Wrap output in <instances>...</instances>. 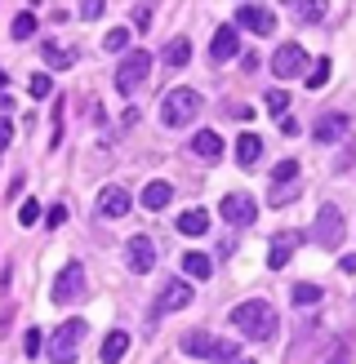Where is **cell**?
I'll use <instances>...</instances> for the list:
<instances>
[{
  "instance_id": "6da1fadb",
  "label": "cell",
  "mask_w": 356,
  "mask_h": 364,
  "mask_svg": "<svg viewBox=\"0 0 356 364\" xmlns=\"http://www.w3.org/2000/svg\"><path fill=\"white\" fill-rule=\"evenodd\" d=\"M231 324H236L249 342H272V338H276V306L263 302V298L241 302L236 311H231Z\"/></svg>"
},
{
  "instance_id": "7a4b0ae2",
  "label": "cell",
  "mask_w": 356,
  "mask_h": 364,
  "mask_svg": "<svg viewBox=\"0 0 356 364\" xmlns=\"http://www.w3.org/2000/svg\"><path fill=\"white\" fill-rule=\"evenodd\" d=\"M196 116H201V94L196 89H169L165 102H160V120L169 129H187Z\"/></svg>"
},
{
  "instance_id": "3957f363",
  "label": "cell",
  "mask_w": 356,
  "mask_h": 364,
  "mask_svg": "<svg viewBox=\"0 0 356 364\" xmlns=\"http://www.w3.org/2000/svg\"><path fill=\"white\" fill-rule=\"evenodd\" d=\"M147 76H152V53L134 49V53H125L120 67H116V89L120 94H138V89L147 85Z\"/></svg>"
},
{
  "instance_id": "277c9868",
  "label": "cell",
  "mask_w": 356,
  "mask_h": 364,
  "mask_svg": "<svg viewBox=\"0 0 356 364\" xmlns=\"http://www.w3.org/2000/svg\"><path fill=\"white\" fill-rule=\"evenodd\" d=\"M85 333H89L85 320H63L58 333H53V342H49V360L53 364H71L76 351H80V342H85Z\"/></svg>"
},
{
  "instance_id": "5b68a950",
  "label": "cell",
  "mask_w": 356,
  "mask_h": 364,
  "mask_svg": "<svg viewBox=\"0 0 356 364\" xmlns=\"http://www.w3.org/2000/svg\"><path fill=\"white\" fill-rule=\"evenodd\" d=\"M312 240H316L320 249H338V245H343V213H338L334 205H320V209H316Z\"/></svg>"
},
{
  "instance_id": "8992f818",
  "label": "cell",
  "mask_w": 356,
  "mask_h": 364,
  "mask_svg": "<svg viewBox=\"0 0 356 364\" xmlns=\"http://www.w3.org/2000/svg\"><path fill=\"white\" fill-rule=\"evenodd\" d=\"M303 71H308V53H303V45H281L272 53V76L294 80V76H303Z\"/></svg>"
},
{
  "instance_id": "52a82bcc",
  "label": "cell",
  "mask_w": 356,
  "mask_h": 364,
  "mask_svg": "<svg viewBox=\"0 0 356 364\" xmlns=\"http://www.w3.org/2000/svg\"><path fill=\"white\" fill-rule=\"evenodd\" d=\"M80 294H85V267L80 262H67L58 271V280H53V302L67 306L71 298H80Z\"/></svg>"
},
{
  "instance_id": "ba28073f",
  "label": "cell",
  "mask_w": 356,
  "mask_h": 364,
  "mask_svg": "<svg viewBox=\"0 0 356 364\" xmlns=\"http://www.w3.org/2000/svg\"><path fill=\"white\" fill-rule=\"evenodd\" d=\"M183 306H192V284H183V280H169V284L156 294V302H152V316H169V311H183Z\"/></svg>"
},
{
  "instance_id": "9c48e42d",
  "label": "cell",
  "mask_w": 356,
  "mask_h": 364,
  "mask_svg": "<svg viewBox=\"0 0 356 364\" xmlns=\"http://www.w3.org/2000/svg\"><path fill=\"white\" fill-rule=\"evenodd\" d=\"M219 213L227 218L231 227H249L258 209H254V200H249L245 191H231V196H223V200H219Z\"/></svg>"
},
{
  "instance_id": "30bf717a",
  "label": "cell",
  "mask_w": 356,
  "mask_h": 364,
  "mask_svg": "<svg viewBox=\"0 0 356 364\" xmlns=\"http://www.w3.org/2000/svg\"><path fill=\"white\" fill-rule=\"evenodd\" d=\"M236 23L245 31H254V36H272L276 31V14L267 9V5H241L236 9Z\"/></svg>"
},
{
  "instance_id": "8fae6325",
  "label": "cell",
  "mask_w": 356,
  "mask_h": 364,
  "mask_svg": "<svg viewBox=\"0 0 356 364\" xmlns=\"http://www.w3.org/2000/svg\"><path fill=\"white\" fill-rule=\"evenodd\" d=\"M125 258H130V271H138V276H147V271L156 267V245L147 240V235H134L130 249H125Z\"/></svg>"
},
{
  "instance_id": "7c38bea8",
  "label": "cell",
  "mask_w": 356,
  "mask_h": 364,
  "mask_svg": "<svg viewBox=\"0 0 356 364\" xmlns=\"http://www.w3.org/2000/svg\"><path fill=\"white\" fill-rule=\"evenodd\" d=\"M236 53H241L236 27H219V31H214V41H209V58L214 63H227V58H236Z\"/></svg>"
},
{
  "instance_id": "4fadbf2b",
  "label": "cell",
  "mask_w": 356,
  "mask_h": 364,
  "mask_svg": "<svg viewBox=\"0 0 356 364\" xmlns=\"http://www.w3.org/2000/svg\"><path fill=\"white\" fill-rule=\"evenodd\" d=\"M98 213L103 218H125L130 213V191L125 187H103L98 191Z\"/></svg>"
},
{
  "instance_id": "5bb4252c",
  "label": "cell",
  "mask_w": 356,
  "mask_h": 364,
  "mask_svg": "<svg viewBox=\"0 0 356 364\" xmlns=\"http://www.w3.org/2000/svg\"><path fill=\"white\" fill-rule=\"evenodd\" d=\"M343 134H347V116H338V112H334V116H320V120H316V129H312V138L320 142V147L338 142Z\"/></svg>"
},
{
  "instance_id": "9a60e30c",
  "label": "cell",
  "mask_w": 356,
  "mask_h": 364,
  "mask_svg": "<svg viewBox=\"0 0 356 364\" xmlns=\"http://www.w3.org/2000/svg\"><path fill=\"white\" fill-rule=\"evenodd\" d=\"M298 249V231H281L276 240H272V253H267V267L272 271H281L285 262H290V253Z\"/></svg>"
},
{
  "instance_id": "2e32d148",
  "label": "cell",
  "mask_w": 356,
  "mask_h": 364,
  "mask_svg": "<svg viewBox=\"0 0 356 364\" xmlns=\"http://www.w3.org/2000/svg\"><path fill=\"white\" fill-rule=\"evenodd\" d=\"M125 351H130V333H125V329H112V333H107V342H103V364H120Z\"/></svg>"
},
{
  "instance_id": "e0dca14e",
  "label": "cell",
  "mask_w": 356,
  "mask_h": 364,
  "mask_svg": "<svg viewBox=\"0 0 356 364\" xmlns=\"http://www.w3.org/2000/svg\"><path fill=\"white\" fill-rule=\"evenodd\" d=\"M214 342H219V338H214V333H205V329H192L187 338H183V355H214Z\"/></svg>"
},
{
  "instance_id": "ac0fdd59",
  "label": "cell",
  "mask_w": 356,
  "mask_h": 364,
  "mask_svg": "<svg viewBox=\"0 0 356 364\" xmlns=\"http://www.w3.org/2000/svg\"><path fill=\"white\" fill-rule=\"evenodd\" d=\"M41 58H45L53 71H63V67H71V63H76V49H63L58 41H45V45H41Z\"/></svg>"
},
{
  "instance_id": "d6986e66",
  "label": "cell",
  "mask_w": 356,
  "mask_h": 364,
  "mask_svg": "<svg viewBox=\"0 0 356 364\" xmlns=\"http://www.w3.org/2000/svg\"><path fill=\"white\" fill-rule=\"evenodd\" d=\"M192 151L205 156V160H219V156H223V138L214 134V129H201V134L192 138Z\"/></svg>"
},
{
  "instance_id": "ffe728a7",
  "label": "cell",
  "mask_w": 356,
  "mask_h": 364,
  "mask_svg": "<svg viewBox=\"0 0 356 364\" xmlns=\"http://www.w3.org/2000/svg\"><path fill=\"white\" fill-rule=\"evenodd\" d=\"M258 156H263V138H258V134H241V138H236V160H241L245 169H254Z\"/></svg>"
},
{
  "instance_id": "44dd1931",
  "label": "cell",
  "mask_w": 356,
  "mask_h": 364,
  "mask_svg": "<svg viewBox=\"0 0 356 364\" xmlns=\"http://www.w3.org/2000/svg\"><path fill=\"white\" fill-rule=\"evenodd\" d=\"M169 200H174L169 182H147V187H142V209H165Z\"/></svg>"
},
{
  "instance_id": "7402d4cb",
  "label": "cell",
  "mask_w": 356,
  "mask_h": 364,
  "mask_svg": "<svg viewBox=\"0 0 356 364\" xmlns=\"http://www.w3.org/2000/svg\"><path fill=\"white\" fill-rule=\"evenodd\" d=\"M209 231V213L205 209H187L178 218V235H205Z\"/></svg>"
},
{
  "instance_id": "603a6c76",
  "label": "cell",
  "mask_w": 356,
  "mask_h": 364,
  "mask_svg": "<svg viewBox=\"0 0 356 364\" xmlns=\"http://www.w3.org/2000/svg\"><path fill=\"white\" fill-rule=\"evenodd\" d=\"M187 58H192V41L187 36H174V41L165 45V63L169 67H187Z\"/></svg>"
},
{
  "instance_id": "cb8c5ba5",
  "label": "cell",
  "mask_w": 356,
  "mask_h": 364,
  "mask_svg": "<svg viewBox=\"0 0 356 364\" xmlns=\"http://www.w3.org/2000/svg\"><path fill=\"white\" fill-rule=\"evenodd\" d=\"M183 271H187L192 280H205L209 271H214V262L205 258V253H183Z\"/></svg>"
},
{
  "instance_id": "d4e9b609",
  "label": "cell",
  "mask_w": 356,
  "mask_h": 364,
  "mask_svg": "<svg viewBox=\"0 0 356 364\" xmlns=\"http://www.w3.org/2000/svg\"><path fill=\"white\" fill-rule=\"evenodd\" d=\"M290 14L298 18V23H320V18H325V5H316V0H298V5H290Z\"/></svg>"
},
{
  "instance_id": "484cf974",
  "label": "cell",
  "mask_w": 356,
  "mask_h": 364,
  "mask_svg": "<svg viewBox=\"0 0 356 364\" xmlns=\"http://www.w3.org/2000/svg\"><path fill=\"white\" fill-rule=\"evenodd\" d=\"M31 36H36V14L23 9V14L14 18V41H31Z\"/></svg>"
},
{
  "instance_id": "4316f807",
  "label": "cell",
  "mask_w": 356,
  "mask_h": 364,
  "mask_svg": "<svg viewBox=\"0 0 356 364\" xmlns=\"http://www.w3.org/2000/svg\"><path fill=\"white\" fill-rule=\"evenodd\" d=\"M103 49H107V53H125V49H130V31H125V27H112V31L103 36Z\"/></svg>"
},
{
  "instance_id": "83f0119b",
  "label": "cell",
  "mask_w": 356,
  "mask_h": 364,
  "mask_svg": "<svg viewBox=\"0 0 356 364\" xmlns=\"http://www.w3.org/2000/svg\"><path fill=\"white\" fill-rule=\"evenodd\" d=\"M298 306H312V302H320V298H325V289H320V284H294V294H290Z\"/></svg>"
},
{
  "instance_id": "f1b7e54d",
  "label": "cell",
  "mask_w": 356,
  "mask_h": 364,
  "mask_svg": "<svg viewBox=\"0 0 356 364\" xmlns=\"http://www.w3.org/2000/svg\"><path fill=\"white\" fill-rule=\"evenodd\" d=\"M294 196H298V182H272V196H267V200L281 209V205H290Z\"/></svg>"
},
{
  "instance_id": "f546056e",
  "label": "cell",
  "mask_w": 356,
  "mask_h": 364,
  "mask_svg": "<svg viewBox=\"0 0 356 364\" xmlns=\"http://www.w3.org/2000/svg\"><path fill=\"white\" fill-rule=\"evenodd\" d=\"M236 355H241L236 342H223V338H219V342H214V355H209V360H214V364H236Z\"/></svg>"
},
{
  "instance_id": "4dcf8cb0",
  "label": "cell",
  "mask_w": 356,
  "mask_h": 364,
  "mask_svg": "<svg viewBox=\"0 0 356 364\" xmlns=\"http://www.w3.org/2000/svg\"><path fill=\"white\" fill-rule=\"evenodd\" d=\"M330 71H334V67H330V58H320V63L308 71V89H320V85L330 80Z\"/></svg>"
},
{
  "instance_id": "1f68e13d",
  "label": "cell",
  "mask_w": 356,
  "mask_h": 364,
  "mask_svg": "<svg viewBox=\"0 0 356 364\" xmlns=\"http://www.w3.org/2000/svg\"><path fill=\"white\" fill-rule=\"evenodd\" d=\"M272 182H298V160H281L272 169Z\"/></svg>"
},
{
  "instance_id": "d6a6232c",
  "label": "cell",
  "mask_w": 356,
  "mask_h": 364,
  "mask_svg": "<svg viewBox=\"0 0 356 364\" xmlns=\"http://www.w3.org/2000/svg\"><path fill=\"white\" fill-rule=\"evenodd\" d=\"M285 107H290V94H285V89H272V94H267V112L285 120Z\"/></svg>"
},
{
  "instance_id": "836d02e7",
  "label": "cell",
  "mask_w": 356,
  "mask_h": 364,
  "mask_svg": "<svg viewBox=\"0 0 356 364\" xmlns=\"http://www.w3.org/2000/svg\"><path fill=\"white\" fill-rule=\"evenodd\" d=\"M53 94V80L49 76H31V98H49Z\"/></svg>"
},
{
  "instance_id": "e575fe53",
  "label": "cell",
  "mask_w": 356,
  "mask_h": 364,
  "mask_svg": "<svg viewBox=\"0 0 356 364\" xmlns=\"http://www.w3.org/2000/svg\"><path fill=\"white\" fill-rule=\"evenodd\" d=\"M36 218H41V205H36V200H27V205L18 209V223H23V227H31Z\"/></svg>"
},
{
  "instance_id": "d590c367",
  "label": "cell",
  "mask_w": 356,
  "mask_h": 364,
  "mask_svg": "<svg viewBox=\"0 0 356 364\" xmlns=\"http://www.w3.org/2000/svg\"><path fill=\"white\" fill-rule=\"evenodd\" d=\"M134 27H138V31L152 27V9H147V5H134Z\"/></svg>"
},
{
  "instance_id": "8d00e7d4",
  "label": "cell",
  "mask_w": 356,
  "mask_h": 364,
  "mask_svg": "<svg viewBox=\"0 0 356 364\" xmlns=\"http://www.w3.org/2000/svg\"><path fill=\"white\" fill-rule=\"evenodd\" d=\"M41 342H45V338H41V329H31V333L23 338V351H27V355H41Z\"/></svg>"
},
{
  "instance_id": "74e56055",
  "label": "cell",
  "mask_w": 356,
  "mask_h": 364,
  "mask_svg": "<svg viewBox=\"0 0 356 364\" xmlns=\"http://www.w3.org/2000/svg\"><path fill=\"white\" fill-rule=\"evenodd\" d=\"M325 364H352V347H347V342H338V347H334V355H330Z\"/></svg>"
},
{
  "instance_id": "f35d334b",
  "label": "cell",
  "mask_w": 356,
  "mask_h": 364,
  "mask_svg": "<svg viewBox=\"0 0 356 364\" xmlns=\"http://www.w3.org/2000/svg\"><path fill=\"white\" fill-rule=\"evenodd\" d=\"M45 223H49V227H63V223H67V209H63V205H53Z\"/></svg>"
},
{
  "instance_id": "ab89813d",
  "label": "cell",
  "mask_w": 356,
  "mask_h": 364,
  "mask_svg": "<svg viewBox=\"0 0 356 364\" xmlns=\"http://www.w3.org/2000/svg\"><path fill=\"white\" fill-rule=\"evenodd\" d=\"M80 18H103V5H98V0H85V5H80Z\"/></svg>"
},
{
  "instance_id": "60d3db41",
  "label": "cell",
  "mask_w": 356,
  "mask_h": 364,
  "mask_svg": "<svg viewBox=\"0 0 356 364\" xmlns=\"http://www.w3.org/2000/svg\"><path fill=\"white\" fill-rule=\"evenodd\" d=\"M9 138H14V124L9 116H0V147H9Z\"/></svg>"
},
{
  "instance_id": "b9f144b4",
  "label": "cell",
  "mask_w": 356,
  "mask_h": 364,
  "mask_svg": "<svg viewBox=\"0 0 356 364\" xmlns=\"http://www.w3.org/2000/svg\"><path fill=\"white\" fill-rule=\"evenodd\" d=\"M281 134H285V138H294V134H298V124H294V116H285V120H281Z\"/></svg>"
},
{
  "instance_id": "7bdbcfd3",
  "label": "cell",
  "mask_w": 356,
  "mask_h": 364,
  "mask_svg": "<svg viewBox=\"0 0 356 364\" xmlns=\"http://www.w3.org/2000/svg\"><path fill=\"white\" fill-rule=\"evenodd\" d=\"M338 267H343L347 276H356V253H343V262H338Z\"/></svg>"
},
{
  "instance_id": "ee69618b",
  "label": "cell",
  "mask_w": 356,
  "mask_h": 364,
  "mask_svg": "<svg viewBox=\"0 0 356 364\" xmlns=\"http://www.w3.org/2000/svg\"><path fill=\"white\" fill-rule=\"evenodd\" d=\"M0 94H5V71H0Z\"/></svg>"
},
{
  "instance_id": "f6af8a7d",
  "label": "cell",
  "mask_w": 356,
  "mask_h": 364,
  "mask_svg": "<svg viewBox=\"0 0 356 364\" xmlns=\"http://www.w3.org/2000/svg\"><path fill=\"white\" fill-rule=\"evenodd\" d=\"M236 364H254V360H236Z\"/></svg>"
}]
</instances>
